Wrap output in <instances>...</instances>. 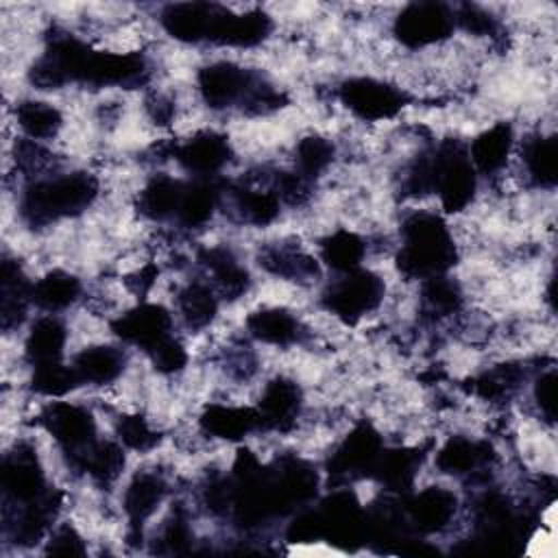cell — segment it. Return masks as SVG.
Masks as SVG:
<instances>
[{"instance_id": "1", "label": "cell", "mask_w": 558, "mask_h": 558, "mask_svg": "<svg viewBox=\"0 0 558 558\" xmlns=\"http://www.w3.org/2000/svg\"><path fill=\"white\" fill-rule=\"evenodd\" d=\"M456 262V246L445 222L429 211L412 214L403 222L399 268L408 277L442 275Z\"/></svg>"}, {"instance_id": "2", "label": "cell", "mask_w": 558, "mask_h": 558, "mask_svg": "<svg viewBox=\"0 0 558 558\" xmlns=\"http://www.w3.org/2000/svg\"><path fill=\"white\" fill-rule=\"evenodd\" d=\"M98 194V181L87 172L61 174L33 183L22 198V216L35 227L76 216L92 205Z\"/></svg>"}, {"instance_id": "3", "label": "cell", "mask_w": 558, "mask_h": 558, "mask_svg": "<svg viewBox=\"0 0 558 558\" xmlns=\"http://www.w3.org/2000/svg\"><path fill=\"white\" fill-rule=\"evenodd\" d=\"M434 159V192L447 211L464 209L475 192V168L456 144H445Z\"/></svg>"}, {"instance_id": "4", "label": "cell", "mask_w": 558, "mask_h": 558, "mask_svg": "<svg viewBox=\"0 0 558 558\" xmlns=\"http://www.w3.org/2000/svg\"><path fill=\"white\" fill-rule=\"evenodd\" d=\"M384 299V281L366 270L344 272L325 294V305L344 323H355L373 312Z\"/></svg>"}, {"instance_id": "5", "label": "cell", "mask_w": 558, "mask_h": 558, "mask_svg": "<svg viewBox=\"0 0 558 558\" xmlns=\"http://www.w3.org/2000/svg\"><path fill=\"white\" fill-rule=\"evenodd\" d=\"M41 425L63 447V451L70 453L72 464H78L85 451L96 442L94 418L85 408L76 403H50L41 412Z\"/></svg>"}, {"instance_id": "6", "label": "cell", "mask_w": 558, "mask_h": 558, "mask_svg": "<svg viewBox=\"0 0 558 558\" xmlns=\"http://www.w3.org/2000/svg\"><path fill=\"white\" fill-rule=\"evenodd\" d=\"M453 13L440 2L408 4L395 20V35L408 48H423L449 37Z\"/></svg>"}, {"instance_id": "7", "label": "cell", "mask_w": 558, "mask_h": 558, "mask_svg": "<svg viewBox=\"0 0 558 558\" xmlns=\"http://www.w3.org/2000/svg\"><path fill=\"white\" fill-rule=\"evenodd\" d=\"M340 100L357 118L379 122L397 116L403 109L405 94L384 81L360 76V78H349L340 87Z\"/></svg>"}, {"instance_id": "8", "label": "cell", "mask_w": 558, "mask_h": 558, "mask_svg": "<svg viewBox=\"0 0 558 558\" xmlns=\"http://www.w3.org/2000/svg\"><path fill=\"white\" fill-rule=\"evenodd\" d=\"M2 490L15 504H33L48 493L41 466L31 447L20 445L4 458Z\"/></svg>"}, {"instance_id": "9", "label": "cell", "mask_w": 558, "mask_h": 558, "mask_svg": "<svg viewBox=\"0 0 558 558\" xmlns=\"http://www.w3.org/2000/svg\"><path fill=\"white\" fill-rule=\"evenodd\" d=\"M255 78L235 63L218 61L198 72V92L211 109H225L235 100H244Z\"/></svg>"}, {"instance_id": "10", "label": "cell", "mask_w": 558, "mask_h": 558, "mask_svg": "<svg viewBox=\"0 0 558 558\" xmlns=\"http://www.w3.org/2000/svg\"><path fill=\"white\" fill-rule=\"evenodd\" d=\"M170 327H172V318L168 310L155 303H144L140 307H133L111 325L118 338H122L124 342L137 344L144 351L153 349L157 342L168 338Z\"/></svg>"}, {"instance_id": "11", "label": "cell", "mask_w": 558, "mask_h": 558, "mask_svg": "<svg viewBox=\"0 0 558 558\" xmlns=\"http://www.w3.org/2000/svg\"><path fill=\"white\" fill-rule=\"evenodd\" d=\"M272 28L270 17L264 11H246V13H231L227 9H220L214 28L209 33V39L222 46H238V48H251L257 46L268 37Z\"/></svg>"}, {"instance_id": "12", "label": "cell", "mask_w": 558, "mask_h": 558, "mask_svg": "<svg viewBox=\"0 0 558 558\" xmlns=\"http://www.w3.org/2000/svg\"><path fill=\"white\" fill-rule=\"evenodd\" d=\"M222 7L209 2H177L163 9L161 24L179 41L209 39L214 22Z\"/></svg>"}, {"instance_id": "13", "label": "cell", "mask_w": 558, "mask_h": 558, "mask_svg": "<svg viewBox=\"0 0 558 558\" xmlns=\"http://www.w3.org/2000/svg\"><path fill=\"white\" fill-rule=\"evenodd\" d=\"M379 456H381L379 434L368 425H360L336 449L331 458V473L336 475L368 473L375 469Z\"/></svg>"}, {"instance_id": "14", "label": "cell", "mask_w": 558, "mask_h": 558, "mask_svg": "<svg viewBox=\"0 0 558 558\" xmlns=\"http://www.w3.org/2000/svg\"><path fill=\"white\" fill-rule=\"evenodd\" d=\"M229 155H231V148L227 137L214 131L196 133L174 150V157L179 159V163L198 177L216 174L229 161Z\"/></svg>"}, {"instance_id": "15", "label": "cell", "mask_w": 558, "mask_h": 558, "mask_svg": "<svg viewBox=\"0 0 558 558\" xmlns=\"http://www.w3.org/2000/svg\"><path fill=\"white\" fill-rule=\"evenodd\" d=\"M299 403H301V392L299 386L286 377H277L270 384H266L257 414L259 423L264 427L272 429H286L299 414Z\"/></svg>"}, {"instance_id": "16", "label": "cell", "mask_w": 558, "mask_h": 558, "mask_svg": "<svg viewBox=\"0 0 558 558\" xmlns=\"http://www.w3.org/2000/svg\"><path fill=\"white\" fill-rule=\"evenodd\" d=\"M201 427L222 440H242L253 429L262 427L257 410L251 408H238V405H222L214 403L209 405L201 416Z\"/></svg>"}, {"instance_id": "17", "label": "cell", "mask_w": 558, "mask_h": 558, "mask_svg": "<svg viewBox=\"0 0 558 558\" xmlns=\"http://www.w3.org/2000/svg\"><path fill=\"white\" fill-rule=\"evenodd\" d=\"M201 264L211 272L214 286L225 299H238L248 288V272L240 266L229 248H205L201 253Z\"/></svg>"}, {"instance_id": "18", "label": "cell", "mask_w": 558, "mask_h": 558, "mask_svg": "<svg viewBox=\"0 0 558 558\" xmlns=\"http://www.w3.org/2000/svg\"><path fill=\"white\" fill-rule=\"evenodd\" d=\"M246 327L253 338H257L266 344H275V347H288V344L296 342V338L301 333L299 320L281 307L257 310L255 314H251L246 318Z\"/></svg>"}, {"instance_id": "19", "label": "cell", "mask_w": 558, "mask_h": 558, "mask_svg": "<svg viewBox=\"0 0 558 558\" xmlns=\"http://www.w3.org/2000/svg\"><path fill=\"white\" fill-rule=\"evenodd\" d=\"M74 371L81 377V384H109L118 379L124 368V353L116 347L98 344L87 347L74 357Z\"/></svg>"}, {"instance_id": "20", "label": "cell", "mask_w": 558, "mask_h": 558, "mask_svg": "<svg viewBox=\"0 0 558 558\" xmlns=\"http://www.w3.org/2000/svg\"><path fill=\"white\" fill-rule=\"evenodd\" d=\"M408 510H410L412 523L418 530L436 532L451 521V517L456 512V495L445 488H436V486L425 488L410 501Z\"/></svg>"}, {"instance_id": "21", "label": "cell", "mask_w": 558, "mask_h": 558, "mask_svg": "<svg viewBox=\"0 0 558 558\" xmlns=\"http://www.w3.org/2000/svg\"><path fill=\"white\" fill-rule=\"evenodd\" d=\"M68 333L61 320L46 316L39 318L26 336V360L35 366L61 362Z\"/></svg>"}, {"instance_id": "22", "label": "cell", "mask_w": 558, "mask_h": 558, "mask_svg": "<svg viewBox=\"0 0 558 558\" xmlns=\"http://www.w3.org/2000/svg\"><path fill=\"white\" fill-rule=\"evenodd\" d=\"M510 148H512V129H510V124L499 122V124H493L490 129L482 131L473 140L469 159H471L473 168H477L484 174H490V172H497L506 163Z\"/></svg>"}, {"instance_id": "23", "label": "cell", "mask_w": 558, "mask_h": 558, "mask_svg": "<svg viewBox=\"0 0 558 558\" xmlns=\"http://www.w3.org/2000/svg\"><path fill=\"white\" fill-rule=\"evenodd\" d=\"M490 458V447L486 442H475L462 436L449 438L436 456V466L449 475H471L484 466Z\"/></svg>"}, {"instance_id": "24", "label": "cell", "mask_w": 558, "mask_h": 558, "mask_svg": "<svg viewBox=\"0 0 558 558\" xmlns=\"http://www.w3.org/2000/svg\"><path fill=\"white\" fill-rule=\"evenodd\" d=\"M163 495H166V484L159 475L137 473L124 493V510L131 523L142 525V521L157 510Z\"/></svg>"}, {"instance_id": "25", "label": "cell", "mask_w": 558, "mask_h": 558, "mask_svg": "<svg viewBox=\"0 0 558 558\" xmlns=\"http://www.w3.org/2000/svg\"><path fill=\"white\" fill-rule=\"evenodd\" d=\"M81 294V283L65 270H52L31 288V299L41 310L59 312L72 305Z\"/></svg>"}, {"instance_id": "26", "label": "cell", "mask_w": 558, "mask_h": 558, "mask_svg": "<svg viewBox=\"0 0 558 558\" xmlns=\"http://www.w3.org/2000/svg\"><path fill=\"white\" fill-rule=\"evenodd\" d=\"M183 183L170 177H155L146 183V187L140 192L137 205L140 211L153 220H163L168 216H174L181 203Z\"/></svg>"}, {"instance_id": "27", "label": "cell", "mask_w": 558, "mask_h": 558, "mask_svg": "<svg viewBox=\"0 0 558 558\" xmlns=\"http://www.w3.org/2000/svg\"><path fill=\"white\" fill-rule=\"evenodd\" d=\"M0 283H2V327L9 329L22 320L26 303L33 301L31 299L33 286L26 283L20 266L11 259L2 262Z\"/></svg>"}, {"instance_id": "28", "label": "cell", "mask_w": 558, "mask_h": 558, "mask_svg": "<svg viewBox=\"0 0 558 558\" xmlns=\"http://www.w3.org/2000/svg\"><path fill=\"white\" fill-rule=\"evenodd\" d=\"M259 264L275 277L292 281H310L318 275V266L310 255L286 246L266 248L259 257Z\"/></svg>"}, {"instance_id": "29", "label": "cell", "mask_w": 558, "mask_h": 558, "mask_svg": "<svg viewBox=\"0 0 558 558\" xmlns=\"http://www.w3.org/2000/svg\"><path fill=\"white\" fill-rule=\"evenodd\" d=\"M15 120L28 140L35 142L52 140L63 124L59 109L41 100H22L15 109Z\"/></svg>"}, {"instance_id": "30", "label": "cell", "mask_w": 558, "mask_h": 558, "mask_svg": "<svg viewBox=\"0 0 558 558\" xmlns=\"http://www.w3.org/2000/svg\"><path fill=\"white\" fill-rule=\"evenodd\" d=\"M366 253V246L360 235L351 231H336L320 244V255L327 266H331L338 272H351L357 270L362 257Z\"/></svg>"}, {"instance_id": "31", "label": "cell", "mask_w": 558, "mask_h": 558, "mask_svg": "<svg viewBox=\"0 0 558 558\" xmlns=\"http://www.w3.org/2000/svg\"><path fill=\"white\" fill-rule=\"evenodd\" d=\"M523 163L527 177L538 187H551L556 183V140L538 135L525 142L523 148Z\"/></svg>"}, {"instance_id": "32", "label": "cell", "mask_w": 558, "mask_h": 558, "mask_svg": "<svg viewBox=\"0 0 558 558\" xmlns=\"http://www.w3.org/2000/svg\"><path fill=\"white\" fill-rule=\"evenodd\" d=\"M418 464H421V456L416 451L395 449V451H386V453L381 451L373 471L388 488L401 490L412 484Z\"/></svg>"}, {"instance_id": "33", "label": "cell", "mask_w": 558, "mask_h": 558, "mask_svg": "<svg viewBox=\"0 0 558 558\" xmlns=\"http://www.w3.org/2000/svg\"><path fill=\"white\" fill-rule=\"evenodd\" d=\"M177 303L183 320L194 329L207 327L218 312V301L214 296V290L201 283H190L187 288H183L177 296Z\"/></svg>"}, {"instance_id": "34", "label": "cell", "mask_w": 558, "mask_h": 558, "mask_svg": "<svg viewBox=\"0 0 558 558\" xmlns=\"http://www.w3.org/2000/svg\"><path fill=\"white\" fill-rule=\"evenodd\" d=\"M218 192L209 183H194L185 185L181 194V203L177 209V218L183 227H201L211 218L216 207Z\"/></svg>"}, {"instance_id": "35", "label": "cell", "mask_w": 558, "mask_h": 558, "mask_svg": "<svg viewBox=\"0 0 558 558\" xmlns=\"http://www.w3.org/2000/svg\"><path fill=\"white\" fill-rule=\"evenodd\" d=\"M98 482H113L124 466V453L113 442H94L76 464Z\"/></svg>"}, {"instance_id": "36", "label": "cell", "mask_w": 558, "mask_h": 558, "mask_svg": "<svg viewBox=\"0 0 558 558\" xmlns=\"http://www.w3.org/2000/svg\"><path fill=\"white\" fill-rule=\"evenodd\" d=\"M235 205L242 218L257 227L272 222L279 214V196L270 190H259V187L235 190Z\"/></svg>"}, {"instance_id": "37", "label": "cell", "mask_w": 558, "mask_h": 558, "mask_svg": "<svg viewBox=\"0 0 558 558\" xmlns=\"http://www.w3.org/2000/svg\"><path fill=\"white\" fill-rule=\"evenodd\" d=\"M33 390L46 397H63L76 386H81V377L74 366H65L63 362L41 364L33 368Z\"/></svg>"}, {"instance_id": "38", "label": "cell", "mask_w": 558, "mask_h": 558, "mask_svg": "<svg viewBox=\"0 0 558 558\" xmlns=\"http://www.w3.org/2000/svg\"><path fill=\"white\" fill-rule=\"evenodd\" d=\"M294 161L299 168V174L305 179H312L320 174L333 159V146L329 140L320 135H307L296 144Z\"/></svg>"}, {"instance_id": "39", "label": "cell", "mask_w": 558, "mask_h": 558, "mask_svg": "<svg viewBox=\"0 0 558 558\" xmlns=\"http://www.w3.org/2000/svg\"><path fill=\"white\" fill-rule=\"evenodd\" d=\"M460 301H462L460 288L451 279L442 275L427 277L423 286V303L432 314L436 316L453 314L460 307Z\"/></svg>"}, {"instance_id": "40", "label": "cell", "mask_w": 558, "mask_h": 558, "mask_svg": "<svg viewBox=\"0 0 558 558\" xmlns=\"http://www.w3.org/2000/svg\"><path fill=\"white\" fill-rule=\"evenodd\" d=\"M118 434H120V440L133 449V451H148L157 445L159 436L157 432L146 423L144 416L140 414H133V416H124L120 418L118 423Z\"/></svg>"}, {"instance_id": "41", "label": "cell", "mask_w": 558, "mask_h": 558, "mask_svg": "<svg viewBox=\"0 0 558 558\" xmlns=\"http://www.w3.org/2000/svg\"><path fill=\"white\" fill-rule=\"evenodd\" d=\"M153 366L159 371V373H166V375H172V373H179L185 364H187V353L183 349V344L179 340H174L172 336L163 338L161 342H157L153 349L146 351Z\"/></svg>"}, {"instance_id": "42", "label": "cell", "mask_w": 558, "mask_h": 558, "mask_svg": "<svg viewBox=\"0 0 558 558\" xmlns=\"http://www.w3.org/2000/svg\"><path fill=\"white\" fill-rule=\"evenodd\" d=\"M453 22H458L466 33L473 35H490L495 31V17L475 4L460 7Z\"/></svg>"}, {"instance_id": "43", "label": "cell", "mask_w": 558, "mask_h": 558, "mask_svg": "<svg viewBox=\"0 0 558 558\" xmlns=\"http://www.w3.org/2000/svg\"><path fill=\"white\" fill-rule=\"evenodd\" d=\"M534 399L543 418L547 423H554L556 418V373L554 371H547L536 379Z\"/></svg>"}, {"instance_id": "44", "label": "cell", "mask_w": 558, "mask_h": 558, "mask_svg": "<svg viewBox=\"0 0 558 558\" xmlns=\"http://www.w3.org/2000/svg\"><path fill=\"white\" fill-rule=\"evenodd\" d=\"M48 554H57V556H81L85 554V547H83V538L76 534L74 527L65 525V527H59L50 543H48Z\"/></svg>"}]
</instances>
